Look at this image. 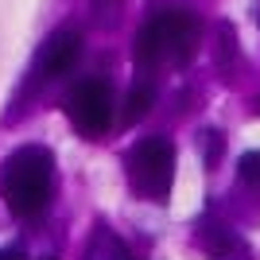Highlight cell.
I'll return each instance as SVG.
<instances>
[{
	"label": "cell",
	"instance_id": "1",
	"mask_svg": "<svg viewBox=\"0 0 260 260\" xmlns=\"http://www.w3.org/2000/svg\"><path fill=\"white\" fill-rule=\"evenodd\" d=\"M54 155L43 144H23L0 163V198L12 217H39L54 198Z\"/></svg>",
	"mask_w": 260,
	"mask_h": 260
},
{
	"label": "cell",
	"instance_id": "2",
	"mask_svg": "<svg viewBox=\"0 0 260 260\" xmlns=\"http://www.w3.org/2000/svg\"><path fill=\"white\" fill-rule=\"evenodd\" d=\"M202 23L186 8H159L140 23L136 31V66L155 70V66H186L198 51Z\"/></svg>",
	"mask_w": 260,
	"mask_h": 260
},
{
	"label": "cell",
	"instance_id": "3",
	"mask_svg": "<svg viewBox=\"0 0 260 260\" xmlns=\"http://www.w3.org/2000/svg\"><path fill=\"white\" fill-rule=\"evenodd\" d=\"M128 183L140 198H152V202H167L171 194V183H175V148L171 140L163 136H148V140H136L132 144L128 159Z\"/></svg>",
	"mask_w": 260,
	"mask_h": 260
},
{
	"label": "cell",
	"instance_id": "4",
	"mask_svg": "<svg viewBox=\"0 0 260 260\" xmlns=\"http://www.w3.org/2000/svg\"><path fill=\"white\" fill-rule=\"evenodd\" d=\"M62 109H66V117H70V124H74V132H82L86 140H98L113 124V89L105 82H98V78L78 82L66 93Z\"/></svg>",
	"mask_w": 260,
	"mask_h": 260
},
{
	"label": "cell",
	"instance_id": "5",
	"mask_svg": "<svg viewBox=\"0 0 260 260\" xmlns=\"http://www.w3.org/2000/svg\"><path fill=\"white\" fill-rule=\"evenodd\" d=\"M78 54H82V35L74 27H62V31L47 35L43 43H39V51H35V58H31V78H27L23 93H35L39 86L58 82L62 74H70Z\"/></svg>",
	"mask_w": 260,
	"mask_h": 260
},
{
	"label": "cell",
	"instance_id": "6",
	"mask_svg": "<svg viewBox=\"0 0 260 260\" xmlns=\"http://www.w3.org/2000/svg\"><path fill=\"white\" fill-rule=\"evenodd\" d=\"M198 249L210 252L214 260H252V249L245 245V237H241L237 229H229L225 221H217V217H202L198 221Z\"/></svg>",
	"mask_w": 260,
	"mask_h": 260
},
{
	"label": "cell",
	"instance_id": "7",
	"mask_svg": "<svg viewBox=\"0 0 260 260\" xmlns=\"http://www.w3.org/2000/svg\"><path fill=\"white\" fill-rule=\"evenodd\" d=\"M86 260H132V252L124 249V241L113 233V229L98 225V233L89 237V249H86Z\"/></svg>",
	"mask_w": 260,
	"mask_h": 260
},
{
	"label": "cell",
	"instance_id": "8",
	"mask_svg": "<svg viewBox=\"0 0 260 260\" xmlns=\"http://www.w3.org/2000/svg\"><path fill=\"white\" fill-rule=\"evenodd\" d=\"M152 105H155V86L140 78V82L128 89V101H124V124H136L140 117H148Z\"/></svg>",
	"mask_w": 260,
	"mask_h": 260
},
{
	"label": "cell",
	"instance_id": "9",
	"mask_svg": "<svg viewBox=\"0 0 260 260\" xmlns=\"http://www.w3.org/2000/svg\"><path fill=\"white\" fill-rule=\"evenodd\" d=\"M217 66L221 70H233V62L241 58V47H237V31L233 23H217V51H214Z\"/></svg>",
	"mask_w": 260,
	"mask_h": 260
},
{
	"label": "cell",
	"instance_id": "10",
	"mask_svg": "<svg viewBox=\"0 0 260 260\" xmlns=\"http://www.w3.org/2000/svg\"><path fill=\"white\" fill-rule=\"evenodd\" d=\"M237 179L249 186H260V152H245L237 159Z\"/></svg>",
	"mask_w": 260,
	"mask_h": 260
},
{
	"label": "cell",
	"instance_id": "11",
	"mask_svg": "<svg viewBox=\"0 0 260 260\" xmlns=\"http://www.w3.org/2000/svg\"><path fill=\"white\" fill-rule=\"evenodd\" d=\"M120 4H124V0H89V8H93V20H98L101 27H105V23H117Z\"/></svg>",
	"mask_w": 260,
	"mask_h": 260
},
{
	"label": "cell",
	"instance_id": "12",
	"mask_svg": "<svg viewBox=\"0 0 260 260\" xmlns=\"http://www.w3.org/2000/svg\"><path fill=\"white\" fill-rule=\"evenodd\" d=\"M221 148H225V140H221V132H202V155H206V163L214 167L217 159H221Z\"/></svg>",
	"mask_w": 260,
	"mask_h": 260
},
{
	"label": "cell",
	"instance_id": "13",
	"mask_svg": "<svg viewBox=\"0 0 260 260\" xmlns=\"http://www.w3.org/2000/svg\"><path fill=\"white\" fill-rule=\"evenodd\" d=\"M0 260H23L20 249H0Z\"/></svg>",
	"mask_w": 260,
	"mask_h": 260
},
{
	"label": "cell",
	"instance_id": "14",
	"mask_svg": "<svg viewBox=\"0 0 260 260\" xmlns=\"http://www.w3.org/2000/svg\"><path fill=\"white\" fill-rule=\"evenodd\" d=\"M252 109H256V117H260V98H256V101H252Z\"/></svg>",
	"mask_w": 260,
	"mask_h": 260
}]
</instances>
